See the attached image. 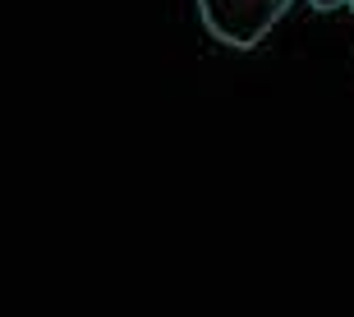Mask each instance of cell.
I'll use <instances>...</instances> for the list:
<instances>
[{
  "label": "cell",
  "instance_id": "cell-1",
  "mask_svg": "<svg viewBox=\"0 0 354 317\" xmlns=\"http://www.w3.org/2000/svg\"><path fill=\"white\" fill-rule=\"evenodd\" d=\"M290 0H198L203 23L230 46H258Z\"/></svg>",
  "mask_w": 354,
  "mask_h": 317
},
{
  "label": "cell",
  "instance_id": "cell-2",
  "mask_svg": "<svg viewBox=\"0 0 354 317\" xmlns=\"http://www.w3.org/2000/svg\"><path fill=\"white\" fill-rule=\"evenodd\" d=\"M345 0H313V10H341Z\"/></svg>",
  "mask_w": 354,
  "mask_h": 317
},
{
  "label": "cell",
  "instance_id": "cell-3",
  "mask_svg": "<svg viewBox=\"0 0 354 317\" xmlns=\"http://www.w3.org/2000/svg\"><path fill=\"white\" fill-rule=\"evenodd\" d=\"M345 5H350V10H354V0H345Z\"/></svg>",
  "mask_w": 354,
  "mask_h": 317
}]
</instances>
